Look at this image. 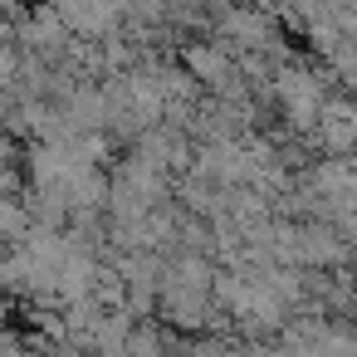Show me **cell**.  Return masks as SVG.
<instances>
[{
  "mask_svg": "<svg viewBox=\"0 0 357 357\" xmlns=\"http://www.w3.org/2000/svg\"><path fill=\"white\" fill-rule=\"evenodd\" d=\"M191 69H196V79H206V84H225V74H230V64H225L215 50H191Z\"/></svg>",
  "mask_w": 357,
  "mask_h": 357,
  "instance_id": "1",
  "label": "cell"
}]
</instances>
